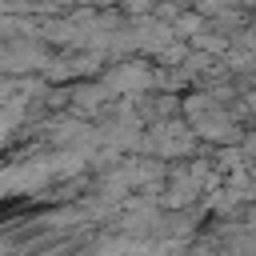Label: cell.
<instances>
[{"instance_id": "obj_1", "label": "cell", "mask_w": 256, "mask_h": 256, "mask_svg": "<svg viewBox=\"0 0 256 256\" xmlns=\"http://www.w3.org/2000/svg\"><path fill=\"white\" fill-rule=\"evenodd\" d=\"M0 256H256V8H0Z\"/></svg>"}]
</instances>
